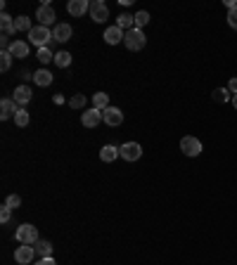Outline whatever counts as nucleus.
Returning <instances> with one entry per match:
<instances>
[{
    "label": "nucleus",
    "mask_w": 237,
    "mask_h": 265,
    "mask_svg": "<svg viewBox=\"0 0 237 265\" xmlns=\"http://www.w3.org/2000/svg\"><path fill=\"white\" fill-rule=\"evenodd\" d=\"M147 38L145 34H143V29H130V31H126V35H124V45H126L130 53H140L143 48H145Z\"/></svg>",
    "instance_id": "1"
},
{
    "label": "nucleus",
    "mask_w": 237,
    "mask_h": 265,
    "mask_svg": "<svg viewBox=\"0 0 237 265\" xmlns=\"http://www.w3.org/2000/svg\"><path fill=\"white\" fill-rule=\"evenodd\" d=\"M50 40H53V31H50L48 26H34V29L29 31V43L36 45L38 50H40V48H48Z\"/></svg>",
    "instance_id": "2"
},
{
    "label": "nucleus",
    "mask_w": 237,
    "mask_h": 265,
    "mask_svg": "<svg viewBox=\"0 0 237 265\" xmlns=\"http://www.w3.org/2000/svg\"><path fill=\"white\" fill-rule=\"evenodd\" d=\"M15 239H17L19 244H29V247H34L38 239V228H34L31 223H24V225H19L17 232H15Z\"/></svg>",
    "instance_id": "3"
},
{
    "label": "nucleus",
    "mask_w": 237,
    "mask_h": 265,
    "mask_svg": "<svg viewBox=\"0 0 237 265\" xmlns=\"http://www.w3.org/2000/svg\"><path fill=\"white\" fill-rule=\"evenodd\" d=\"M181 152L185 157H200L201 154V140L195 135H185L181 140Z\"/></svg>",
    "instance_id": "4"
},
{
    "label": "nucleus",
    "mask_w": 237,
    "mask_h": 265,
    "mask_svg": "<svg viewBox=\"0 0 237 265\" xmlns=\"http://www.w3.org/2000/svg\"><path fill=\"white\" fill-rule=\"evenodd\" d=\"M119 157L124 161H138L143 157V147L138 142H126V144L119 147Z\"/></svg>",
    "instance_id": "5"
},
{
    "label": "nucleus",
    "mask_w": 237,
    "mask_h": 265,
    "mask_svg": "<svg viewBox=\"0 0 237 265\" xmlns=\"http://www.w3.org/2000/svg\"><path fill=\"white\" fill-rule=\"evenodd\" d=\"M88 12H91V19L95 21V24H102V21H107V19H109V7H107L102 0H92Z\"/></svg>",
    "instance_id": "6"
},
{
    "label": "nucleus",
    "mask_w": 237,
    "mask_h": 265,
    "mask_svg": "<svg viewBox=\"0 0 237 265\" xmlns=\"http://www.w3.org/2000/svg\"><path fill=\"white\" fill-rule=\"evenodd\" d=\"M34 256H36V248L29 247V244H21L15 248V261L19 265H31L34 263Z\"/></svg>",
    "instance_id": "7"
},
{
    "label": "nucleus",
    "mask_w": 237,
    "mask_h": 265,
    "mask_svg": "<svg viewBox=\"0 0 237 265\" xmlns=\"http://www.w3.org/2000/svg\"><path fill=\"white\" fill-rule=\"evenodd\" d=\"M102 121L111 128H116V125L124 124V114H121V109L119 106H107L105 111H102Z\"/></svg>",
    "instance_id": "8"
},
{
    "label": "nucleus",
    "mask_w": 237,
    "mask_h": 265,
    "mask_svg": "<svg viewBox=\"0 0 237 265\" xmlns=\"http://www.w3.org/2000/svg\"><path fill=\"white\" fill-rule=\"evenodd\" d=\"M72 35H73L72 24H64V21L55 24V29H53V40H57V43H67V40H72Z\"/></svg>",
    "instance_id": "9"
},
{
    "label": "nucleus",
    "mask_w": 237,
    "mask_h": 265,
    "mask_svg": "<svg viewBox=\"0 0 237 265\" xmlns=\"http://www.w3.org/2000/svg\"><path fill=\"white\" fill-rule=\"evenodd\" d=\"M17 102H15V100H12V97H2V100H0V119H2V121H7V119H12V116H17Z\"/></svg>",
    "instance_id": "10"
},
{
    "label": "nucleus",
    "mask_w": 237,
    "mask_h": 265,
    "mask_svg": "<svg viewBox=\"0 0 237 265\" xmlns=\"http://www.w3.org/2000/svg\"><path fill=\"white\" fill-rule=\"evenodd\" d=\"M88 10H91V2L88 0H69L67 2V12L72 17H83V15H88Z\"/></svg>",
    "instance_id": "11"
},
{
    "label": "nucleus",
    "mask_w": 237,
    "mask_h": 265,
    "mask_svg": "<svg viewBox=\"0 0 237 265\" xmlns=\"http://www.w3.org/2000/svg\"><path fill=\"white\" fill-rule=\"evenodd\" d=\"M100 121H102V111H100V109H95V106L86 109V111L81 114V124L86 125V128H95Z\"/></svg>",
    "instance_id": "12"
},
{
    "label": "nucleus",
    "mask_w": 237,
    "mask_h": 265,
    "mask_svg": "<svg viewBox=\"0 0 237 265\" xmlns=\"http://www.w3.org/2000/svg\"><path fill=\"white\" fill-rule=\"evenodd\" d=\"M36 19L40 21V26H50L53 21H55V10L50 7V5H40L36 10Z\"/></svg>",
    "instance_id": "13"
},
{
    "label": "nucleus",
    "mask_w": 237,
    "mask_h": 265,
    "mask_svg": "<svg viewBox=\"0 0 237 265\" xmlns=\"http://www.w3.org/2000/svg\"><path fill=\"white\" fill-rule=\"evenodd\" d=\"M124 35H126V31H121L116 24L114 26H109L107 31H105V43L107 45H116V43H124Z\"/></svg>",
    "instance_id": "14"
},
{
    "label": "nucleus",
    "mask_w": 237,
    "mask_h": 265,
    "mask_svg": "<svg viewBox=\"0 0 237 265\" xmlns=\"http://www.w3.org/2000/svg\"><path fill=\"white\" fill-rule=\"evenodd\" d=\"M7 53L12 54V57H17V59H24V57H29V43L26 40H12V45H10Z\"/></svg>",
    "instance_id": "15"
},
{
    "label": "nucleus",
    "mask_w": 237,
    "mask_h": 265,
    "mask_svg": "<svg viewBox=\"0 0 237 265\" xmlns=\"http://www.w3.org/2000/svg\"><path fill=\"white\" fill-rule=\"evenodd\" d=\"M31 97H34V92H31L29 86H19V88H15V95H12V100H15L17 105H29Z\"/></svg>",
    "instance_id": "16"
},
{
    "label": "nucleus",
    "mask_w": 237,
    "mask_h": 265,
    "mask_svg": "<svg viewBox=\"0 0 237 265\" xmlns=\"http://www.w3.org/2000/svg\"><path fill=\"white\" fill-rule=\"evenodd\" d=\"M34 248H36V253L40 258H53V251H55L53 242H48V239H38L36 244H34Z\"/></svg>",
    "instance_id": "17"
},
{
    "label": "nucleus",
    "mask_w": 237,
    "mask_h": 265,
    "mask_svg": "<svg viewBox=\"0 0 237 265\" xmlns=\"http://www.w3.org/2000/svg\"><path fill=\"white\" fill-rule=\"evenodd\" d=\"M0 29H2V35H15V34H17L15 19L10 17L7 12H2V15H0Z\"/></svg>",
    "instance_id": "18"
},
{
    "label": "nucleus",
    "mask_w": 237,
    "mask_h": 265,
    "mask_svg": "<svg viewBox=\"0 0 237 265\" xmlns=\"http://www.w3.org/2000/svg\"><path fill=\"white\" fill-rule=\"evenodd\" d=\"M53 78H55V76H53L48 69H38L36 73H34V83H36V86H40V88H48V86H53Z\"/></svg>",
    "instance_id": "19"
},
{
    "label": "nucleus",
    "mask_w": 237,
    "mask_h": 265,
    "mask_svg": "<svg viewBox=\"0 0 237 265\" xmlns=\"http://www.w3.org/2000/svg\"><path fill=\"white\" fill-rule=\"evenodd\" d=\"M116 157H119V147H114V144H105L100 149V159L105 161V163H111Z\"/></svg>",
    "instance_id": "20"
},
{
    "label": "nucleus",
    "mask_w": 237,
    "mask_h": 265,
    "mask_svg": "<svg viewBox=\"0 0 237 265\" xmlns=\"http://www.w3.org/2000/svg\"><path fill=\"white\" fill-rule=\"evenodd\" d=\"M92 106L100 109V111H105V109L109 106V95H107V92H95V95H92Z\"/></svg>",
    "instance_id": "21"
},
{
    "label": "nucleus",
    "mask_w": 237,
    "mask_h": 265,
    "mask_svg": "<svg viewBox=\"0 0 237 265\" xmlns=\"http://www.w3.org/2000/svg\"><path fill=\"white\" fill-rule=\"evenodd\" d=\"M225 5H228V24H230V29L237 31V2L235 0H228Z\"/></svg>",
    "instance_id": "22"
},
{
    "label": "nucleus",
    "mask_w": 237,
    "mask_h": 265,
    "mask_svg": "<svg viewBox=\"0 0 237 265\" xmlns=\"http://www.w3.org/2000/svg\"><path fill=\"white\" fill-rule=\"evenodd\" d=\"M55 64L59 67V69H67V67L72 64V53H67V50H59V53L55 54Z\"/></svg>",
    "instance_id": "23"
},
{
    "label": "nucleus",
    "mask_w": 237,
    "mask_h": 265,
    "mask_svg": "<svg viewBox=\"0 0 237 265\" xmlns=\"http://www.w3.org/2000/svg\"><path fill=\"white\" fill-rule=\"evenodd\" d=\"M116 26L121 31H130V29H135V19L130 17V15H121V17L116 19Z\"/></svg>",
    "instance_id": "24"
},
{
    "label": "nucleus",
    "mask_w": 237,
    "mask_h": 265,
    "mask_svg": "<svg viewBox=\"0 0 237 265\" xmlns=\"http://www.w3.org/2000/svg\"><path fill=\"white\" fill-rule=\"evenodd\" d=\"M15 26H17V31H26V34L34 29V26H31V19L26 17V15H21V17L15 19Z\"/></svg>",
    "instance_id": "25"
},
{
    "label": "nucleus",
    "mask_w": 237,
    "mask_h": 265,
    "mask_svg": "<svg viewBox=\"0 0 237 265\" xmlns=\"http://www.w3.org/2000/svg\"><path fill=\"white\" fill-rule=\"evenodd\" d=\"M38 62H40V64H50V62H55L53 50H50V48H40V50H38Z\"/></svg>",
    "instance_id": "26"
},
{
    "label": "nucleus",
    "mask_w": 237,
    "mask_h": 265,
    "mask_svg": "<svg viewBox=\"0 0 237 265\" xmlns=\"http://www.w3.org/2000/svg\"><path fill=\"white\" fill-rule=\"evenodd\" d=\"M133 19H135V29H143V26H147V24H149V12L140 10L138 15H133Z\"/></svg>",
    "instance_id": "27"
},
{
    "label": "nucleus",
    "mask_w": 237,
    "mask_h": 265,
    "mask_svg": "<svg viewBox=\"0 0 237 265\" xmlns=\"http://www.w3.org/2000/svg\"><path fill=\"white\" fill-rule=\"evenodd\" d=\"M10 67H12V54L7 53V50H2L0 53V71L5 73V71H10Z\"/></svg>",
    "instance_id": "28"
},
{
    "label": "nucleus",
    "mask_w": 237,
    "mask_h": 265,
    "mask_svg": "<svg viewBox=\"0 0 237 265\" xmlns=\"http://www.w3.org/2000/svg\"><path fill=\"white\" fill-rule=\"evenodd\" d=\"M15 124H17L19 128H26V125H29V111H26V109H19L17 116H15Z\"/></svg>",
    "instance_id": "29"
},
{
    "label": "nucleus",
    "mask_w": 237,
    "mask_h": 265,
    "mask_svg": "<svg viewBox=\"0 0 237 265\" xmlns=\"http://www.w3.org/2000/svg\"><path fill=\"white\" fill-rule=\"evenodd\" d=\"M211 95H214V100H216V102H228V97H230V90H228V88H216Z\"/></svg>",
    "instance_id": "30"
},
{
    "label": "nucleus",
    "mask_w": 237,
    "mask_h": 265,
    "mask_svg": "<svg viewBox=\"0 0 237 265\" xmlns=\"http://www.w3.org/2000/svg\"><path fill=\"white\" fill-rule=\"evenodd\" d=\"M5 206H7V209H12V211L19 209V206H21V196H19V194H10L7 199H5Z\"/></svg>",
    "instance_id": "31"
},
{
    "label": "nucleus",
    "mask_w": 237,
    "mask_h": 265,
    "mask_svg": "<svg viewBox=\"0 0 237 265\" xmlns=\"http://www.w3.org/2000/svg\"><path fill=\"white\" fill-rule=\"evenodd\" d=\"M69 106L72 109H83L86 106V95H73L72 100H69Z\"/></svg>",
    "instance_id": "32"
},
{
    "label": "nucleus",
    "mask_w": 237,
    "mask_h": 265,
    "mask_svg": "<svg viewBox=\"0 0 237 265\" xmlns=\"http://www.w3.org/2000/svg\"><path fill=\"white\" fill-rule=\"evenodd\" d=\"M10 215H12V209L2 206V209H0V223H7V220H10Z\"/></svg>",
    "instance_id": "33"
},
{
    "label": "nucleus",
    "mask_w": 237,
    "mask_h": 265,
    "mask_svg": "<svg viewBox=\"0 0 237 265\" xmlns=\"http://www.w3.org/2000/svg\"><path fill=\"white\" fill-rule=\"evenodd\" d=\"M34 265H57L55 258H40V261H36Z\"/></svg>",
    "instance_id": "34"
},
{
    "label": "nucleus",
    "mask_w": 237,
    "mask_h": 265,
    "mask_svg": "<svg viewBox=\"0 0 237 265\" xmlns=\"http://www.w3.org/2000/svg\"><path fill=\"white\" fill-rule=\"evenodd\" d=\"M228 90H230L233 95H237V78H230V83H228Z\"/></svg>",
    "instance_id": "35"
},
{
    "label": "nucleus",
    "mask_w": 237,
    "mask_h": 265,
    "mask_svg": "<svg viewBox=\"0 0 237 265\" xmlns=\"http://www.w3.org/2000/svg\"><path fill=\"white\" fill-rule=\"evenodd\" d=\"M233 106L237 109V95H233Z\"/></svg>",
    "instance_id": "36"
}]
</instances>
